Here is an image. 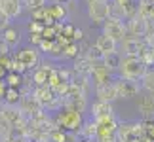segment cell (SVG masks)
Segmentation results:
<instances>
[{
  "label": "cell",
  "instance_id": "obj_1",
  "mask_svg": "<svg viewBox=\"0 0 154 142\" xmlns=\"http://www.w3.org/2000/svg\"><path fill=\"white\" fill-rule=\"evenodd\" d=\"M149 67L141 61V57H131V55H122L120 67H118V78H126L133 81H141L143 76L149 72Z\"/></svg>",
  "mask_w": 154,
  "mask_h": 142
},
{
  "label": "cell",
  "instance_id": "obj_2",
  "mask_svg": "<svg viewBox=\"0 0 154 142\" xmlns=\"http://www.w3.org/2000/svg\"><path fill=\"white\" fill-rule=\"evenodd\" d=\"M82 123H84V116L74 108H61L55 116V125L69 133H78Z\"/></svg>",
  "mask_w": 154,
  "mask_h": 142
},
{
  "label": "cell",
  "instance_id": "obj_3",
  "mask_svg": "<svg viewBox=\"0 0 154 142\" xmlns=\"http://www.w3.org/2000/svg\"><path fill=\"white\" fill-rule=\"evenodd\" d=\"M101 32L106 34L109 38H112L114 42L122 44L128 36V28H126V21L122 19H114V17H109L103 25H101Z\"/></svg>",
  "mask_w": 154,
  "mask_h": 142
},
{
  "label": "cell",
  "instance_id": "obj_4",
  "mask_svg": "<svg viewBox=\"0 0 154 142\" xmlns=\"http://www.w3.org/2000/svg\"><path fill=\"white\" fill-rule=\"evenodd\" d=\"M14 59H17V61L31 72V70H34L40 64V49L34 47V46H27V47H23V49L17 51L14 55Z\"/></svg>",
  "mask_w": 154,
  "mask_h": 142
},
{
  "label": "cell",
  "instance_id": "obj_5",
  "mask_svg": "<svg viewBox=\"0 0 154 142\" xmlns=\"http://www.w3.org/2000/svg\"><path fill=\"white\" fill-rule=\"evenodd\" d=\"M114 85H116V93H118V99H133L141 95V84L139 81H133V80H126V78H118L114 80Z\"/></svg>",
  "mask_w": 154,
  "mask_h": 142
},
{
  "label": "cell",
  "instance_id": "obj_6",
  "mask_svg": "<svg viewBox=\"0 0 154 142\" xmlns=\"http://www.w3.org/2000/svg\"><path fill=\"white\" fill-rule=\"evenodd\" d=\"M88 17H90V21L93 23V25H103V23L110 17V13H109V0L88 4Z\"/></svg>",
  "mask_w": 154,
  "mask_h": 142
},
{
  "label": "cell",
  "instance_id": "obj_7",
  "mask_svg": "<svg viewBox=\"0 0 154 142\" xmlns=\"http://www.w3.org/2000/svg\"><path fill=\"white\" fill-rule=\"evenodd\" d=\"M146 42L143 38H135V36H126V40L120 44V53L122 55H131V57H139L141 53L146 49Z\"/></svg>",
  "mask_w": 154,
  "mask_h": 142
},
{
  "label": "cell",
  "instance_id": "obj_8",
  "mask_svg": "<svg viewBox=\"0 0 154 142\" xmlns=\"http://www.w3.org/2000/svg\"><path fill=\"white\" fill-rule=\"evenodd\" d=\"M90 117H93L95 121L110 120L114 117V106L112 102H105V100H93L90 104Z\"/></svg>",
  "mask_w": 154,
  "mask_h": 142
},
{
  "label": "cell",
  "instance_id": "obj_9",
  "mask_svg": "<svg viewBox=\"0 0 154 142\" xmlns=\"http://www.w3.org/2000/svg\"><path fill=\"white\" fill-rule=\"evenodd\" d=\"M17 106H19V110L23 112V116H25L27 120H32L36 114H40V112L44 110L42 106H40V102L32 97V95H29V97H21V100H19Z\"/></svg>",
  "mask_w": 154,
  "mask_h": 142
},
{
  "label": "cell",
  "instance_id": "obj_10",
  "mask_svg": "<svg viewBox=\"0 0 154 142\" xmlns=\"http://www.w3.org/2000/svg\"><path fill=\"white\" fill-rule=\"evenodd\" d=\"M149 27V21L143 17L135 15L133 19H126V28H128V36H135V38H143L145 31Z\"/></svg>",
  "mask_w": 154,
  "mask_h": 142
},
{
  "label": "cell",
  "instance_id": "obj_11",
  "mask_svg": "<svg viewBox=\"0 0 154 142\" xmlns=\"http://www.w3.org/2000/svg\"><path fill=\"white\" fill-rule=\"evenodd\" d=\"M93 91H95V100H105V102H114V100H118L114 80L109 81V84H105V85L95 87Z\"/></svg>",
  "mask_w": 154,
  "mask_h": 142
},
{
  "label": "cell",
  "instance_id": "obj_12",
  "mask_svg": "<svg viewBox=\"0 0 154 142\" xmlns=\"http://www.w3.org/2000/svg\"><path fill=\"white\" fill-rule=\"evenodd\" d=\"M137 108L143 117H154V93H141L137 100Z\"/></svg>",
  "mask_w": 154,
  "mask_h": 142
},
{
  "label": "cell",
  "instance_id": "obj_13",
  "mask_svg": "<svg viewBox=\"0 0 154 142\" xmlns=\"http://www.w3.org/2000/svg\"><path fill=\"white\" fill-rule=\"evenodd\" d=\"M95 46L101 49L105 55H112V53H120V44L114 42L112 38H109L106 34H99V36L95 38Z\"/></svg>",
  "mask_w": 154,
  "mask_h": 142
},
{
  "label": "cell",
  "instance_id": "obj_14",
  "mask_svg": "<svg viewBox=\"0 0 154 142\" xmlns=\"http://www.w3.org/2000/svg\"><path fill=\"white\" fill-rule=\"evenodd\" d=\"M97 131H99V125H97V121L93 120V117H88V120H84V123H82V127H80V137L84 138V140H95L97 138Z\"/></svg>",
  "mask_w": 154,
  "mask_h": 142
},
{
  "label": "cell",
  "instance_id": "obj_15",
  "mask_svg": "<svg viewBox=\"0 0 154 142\" xmlns=\"http://www.w3.org/2000/svg\"><path fill=\"white\" fill-rule=\"evenodd\" d=\"M2 10L6 11V15L14 21L17 17H21L25 8H23V0H2Z\"/></svg>",
  "mask_w": 154,
  "mask_h": 142
},
{
  "label": "cell",
  "instance_id": "obj_16",
  "mask_svg": "<svg viewBox=\"0 0 154 142\" xmlns=\"http://www.w3.org/2000/svg\"><path fill=\"white\" fill-rule=\"evenodd\" d=\"M2 36H4L6 46L10 47V51H11V49H15V47L21 44V32L17 31L15 27H8V28H6V31L2 32Z\"/></svg>",
  "mask_w": 154,
  "mask_h": 142
},
{
  "label": "cell",
  "instance_id": "obj_17",
  "mask_svg": "<svg viewBox=\"0 0 154 142\" xmlns=\"http://www.w3.org/2000/svg\"><path fill=\"white\" fill-rule=\"evenodd\" d=\"M48 8H50V15H51L53 23H65V21L69 19V10H67V6L51 4V6H48Z\"/></svg>",
  "mask_w": 154,
  "mask_h": 142
},
{
  "label": "cell",
  "instance_id": "obj_18",
  "mask_svg": "<svg viewBox=\"0 0 154 142\" xmlns=\"http://www.w3.org/2000/svg\"><path fill=\"white\" fill-rule=\"evenodd\" d=\"M4 81H6V85L8 87H15V89H19V87L25 84V76L19 74V72H10L4 76Z\"/></svg>",
  "mask_w": 154,
  "mask_h": 142
},
{
  "label": "cell",
  "instance_id": "obj_19",
  "mask_svg": "<svg viewBox=\"0 0 154 142\" xmlns=\"http://www.w3.org/2000/svg\"><path fill=\"white\" fill-rule=\"evenodd\" d=\"M19 100H21V93H19V89H15V87H8V89H6V95H4V99H2L4 104L17 106V104H19Z\"/></svg>",
  "mask_w": 154,
  "mask_h": 142
},
{
  "label": "cell",
  "instance_id": "obj_20",
  "mask_svg": "<svg viewBox=\"0 0 154 142\" xmlns=\"http://www.w3.org/2000/svg\"><path fill=\"white\" fill-rule=\"evenodd\" d=\"M120 61H122V53H112V55H105L103 64H105V67L110 70V72H118Z\"/></svg>",
  "mask_w": 154,
  "mask_h": 142
},
{
  "label": "cell",
  "instance_id": "obj_21",
  "mask_svg": "<svg viewBox=\"0 0 154 142\" xmlns=\"http://www.w3.org/2000/svg\"><path fill=\"white\" fill-rule=\"evenodd\" d=\"M109 13H110V17H114V19H122V21H126V13H124V8H122V4L118 2V0H109Z\"/></svg>",
  "mask_w": 154,
  "mask_h": 142
},
{
  "label": "cell",
  "instance_id": "obj_22",
  "mask_svg": "<svg viewBox=\"0 0 154 142\" xmlns=\"http://www.w3.org/2000/svg\"><path fill=\"white\" fill-rule=\"evenodd\" d=\"M80 55V46H78V42H72V40H70V42L67 44L63 47V59H74Z\"/></svg>",
  "mask_w": 154,
  "mask_h": 142
},
{
  "label": "cell",
  "instance_id": "obj_23",
  "mask_svg": "<svg viewBox=\"0 0 154 142\" xmlns=\"http://www.w3.org/2000/svg\"><path fill=\"white\" fill-rule=\"evenodd\" d=\"M139 84H141V89H143V91L154 93V70H149V72L143 76V80H141Z\"/></svg>",
  "mask_w": 154,
  "mask_h": 142
},
{
  "label": "cell",
  "instance_id": "obj_24",
  "mask_svg": "<svg viewBox=\"0 0 154 142\" xmlns=\"http://www.w3.org/2000/svg\"><path fill=\"white\" fill-rule=\"evenodd\" d=\"M48 135H50V142H69L67 131H63V129H59V127L51 129Z\"/></svg>",
  "mask_w": 154,
  "mask_h": 142
},
{
  "label": "cell",
  "instance_id": "obj_25",
  "mask_svg": "<svg viewBox=\"0 0 154 142\" xmlns=\"http://www.w3.org/2000/svg\"><path fill=\"white\" fill-rule=\"evenodd\" d=\"M46 2L48 0H23V8L25 10H29L32 13L34 10H40V8H44L46 6Z\"/></svg>",
  "mask_w": 154,
  "mask_h": 142
},
{
  "label": "cell",
  "instance_id": "obj_26",
  "mask_svg": "<svg viewBox=\"0 0 154 142\" xmlns=\"http://www.w3.org/2000/svg\"><path fill=\"white\" fill-rule=\"evenodd\" d=\"M44 28H46V25H44L42 21H34V19H31V23H29V32H31V34H42Z\"/></svg>",
  "mask_w": 154,
  "mask_h": 142
},
{
  "label": "cell",
  "instance_id": "obj_27",
  "mask_svg": "<svg viewBox=\"0 0 154 142\" xmlns=\"http://www.w3.org/2000/svg\"><path fill=\"white\" fill-rule=\"evenodd\" d=\"M8 27H11V19L6 15V11L0 8V32H4Z\"/></svg>",
  "mask_w": 154,
  "mask_h": 142
},
{
  "label": "cell",
  "instance_id": "obj_28",
  "mask_svg": "<svg viewBox=\"0 0 154 142\" xmlns=\"http://www.w3.org/2000/svg\"><path fill=\"white\" fill-rule=\"evenodd\" d=\"M42 40H44L42 34H29V42H31V46H34V47H38Z\"/></svg>",
  "mask_w": 154,
  "mask_h": 142
},
{
  "label": "cell",
  "instance_id": "obj_29",
  "mask_svg": "<svg viewBox=\"0 0 154 142\" xmlns=\"http://www.w3.org/2000/svg\"><path fill=\"white\" fill-rule=\"evenodd\" d=\"M0 55H10V47L6 46V42H4V36H2V32H0Z\"/></svg>",
  "mask_w": 154,
  "mask_h": 142
},
{
  "label": "cell",
  "instance_id": "obj_30",
  "mask_svg": "<svg viewBox=\"0 0 154 142\" xmlns=\"http://www.w3.org/2000/svg\"><path fill=\"white\" fill-rule=\"evenodd\" d=\"M82 40H84V31L76 27L74 28V34H72V42H82Z\"/></svg>",
  "mask_w": 154,
  "mask_h": 142
},
{
  "label": "cell",
  "instance_id": "obj_31",
  "mask_svg": "<svg viewBox=\"0 0 154 142\" xmlns=\"http://www.w3.org/2000/svg\"><path fill=\"white\" fill-rule=\"evenodd\" d=\"M6 89H8V85H6V81H4V80H0V100L4 99V95H6Z\"/></svg>",
  "mask_w": 154,
  "mask_h": 142
},
{
  "label": "cell",
  "instance_id": "obj_32",
  "mask_svg": "<svg viewBox=\"0 0 154 142\" xmlns=\"http://www.w3.org/2000/svg\"><path fill=\"white\" fill-rule=\"evenodd\" d=\"M74 0H51V4H61V6H70Z\"/></svg>",
  "mask_w": 154,
  "mask_h": 142
},
{
  "label": "cell",
  "instance_id": "obj_33",
  "mask_svg": "<svg viewBox=\"0 0 154 142\" xmlns=\"http://www.w3.org/2000/svg\"><path fill=\"white\" fill-rule=\"evenodd\" d=\"M6 142H27L25 138H17V137H14V138H10V140H6Z\"/></svg>",
  "mask_w": 154,
  "mask_h": 142
},
{
  "label": "cell",
  "instance_id": "obj_34",
  "mask_svg": "<svg viewBox=\"0 0 154 142\" xmlns=\"http://www.w3.org/2000/svg\"><path fill=\"white\" fill-rule=\"evenodd\" d=\"M88 4H91V2H103V0H86Z\"/></svg>",
  "mask_w": 154,
  "mask_h": 142
},
{
  "label": "cell",
  "instance_id": "obj_35",
  "mask_svg": "<svg viewBox=\"0 0 154 142\" xmlns=\"http://www.w3.org/2000/svg\"><path fill=\"white\" fill-rule=\"evenodd\" d=\"M149 23H150V27H152V28H154V17H152V19H150V21H149Z\"/></svg>",
  "mask_w": 154,
  "mask_h": 142
},
{
  "label": "cell",
  "instance_id": "obj_36",
  "mask_svg": "<svg viewBox=\"0 0 154 142\" xmlns=\"http://www.w3.org/2000/svg\"><path fill=\"white\" fill-rule=\"evenodd\" d=\"M0 117H2V100H0Z\"/></svg>",
  "mask_w": 154,
  "mask_h": 142
},
{
  "label": "cell",
  "instance_id": "obj_37",
  "mask_svg": "<svg viewBox=\"0 0 154 142\" xmlns=\"http://www.w3.org/2000/svg\"><path fill=\"white\" fill-rule=\"evenodd\" d=\"M0 8H2V0H0Z\"/></svg>",
  "mask_w": 154,
  "mask_h": 142
},
{
  "label": "cell",
  "instance_id": "obj_38",
  "mask_svg": "<svg viewBox=\"0 0 154 142\" xmlns=\"http://www.w3.org/2000/svg\"><path fill=\"white\" fill-rule=\"evenodd\" d=\"M0 142H2V140H0Z\"/></svg>",
  "mask_w": 154,
  "mask_h": 142
}]
</instances>
